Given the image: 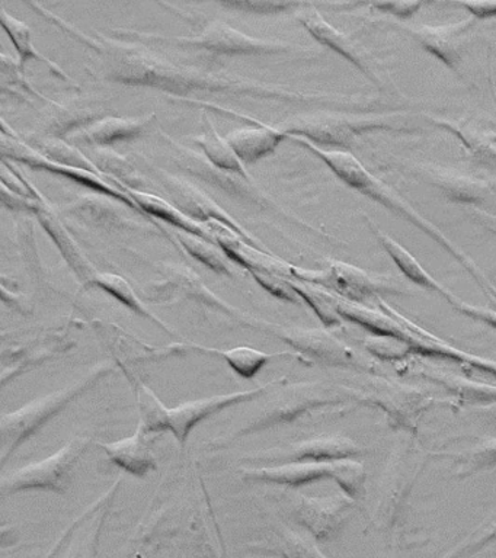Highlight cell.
I'll use <instances>...</instances> for the list:
<instances>
[{"mask_svg": "<svg viewBox=\"0 0 496 558\" xmlns=\"http://www.w3.org/2000/svg\"><path fill=\"white\" fill-rule=\"evenodd\" d=\"M468 214L477 225L485 227L486 230L496 235V216L494 214L486 213L485 209L477 207L468 208Z\"/></svg>", "mask_w": 496, "mask_h": 558, "instance_id": "f5cc1de1", "label": "cell"}, {"mask_svg": "<svg viewBox=\"0 0 496 558\" xmlns=\"http://www.w3.org/2000/svg\"><path fill=\"white\" fill-rule=\"evenodd\" d=\"M155 118L156 113L143 117L107 116L72 134L69 142L97 147L123 142V140H133L145 133Z\"/></svg>", "mask_w": 496, "mask_h": 558, "instance_id": "484cf974", "label": "cell"}, {"mask_svg": "<svg viewBox=\"0 0 496 558\" xmlns=\"http://www.w3.org/2000/svg\"><path fill=\"white\" fill-rule=\"evenodd\" d=\"M94 163L112 183L121 187L146 191L147 181L128 157L107 146L94 147Z\"/></svg>", "mask_w": 496, "mask_h": 558, "instance_id": "8d00e7d4", "label": "cell"}, {"mask_svg": "<svg viewBox=\"0 0 496 558\" xmlns=\"http://www.w3.org/2000/svg\"><path fill=\"white\" fill-rule=\"evenodd\" d=\"M290 500V518L317 543L337 538L350 521L356 504L342 492L317 497L294 495Z\"/></svg>", "mask_w": 496, "mask_h": 558, "instance_id": "e0dca14e", "label": "cell"}, {"mask_svg": "<svg viewBox=\"0 0 496 558\" xmlns=\"http://www.w3.org/2000/svg\"><path fill=\"white\" fill-rule=\"evenodd\" d=\"M332 480L341 488V492L354 501L364 500V497L367 496V488H365L367 474H365L364 465L355 458L335 461Z\"/></svg>", "mask_w": 496, "mask_h": 558, "instance_id": "7bdbcfd3", "label": "cell"}, {"mask_svg": "<svg viewBox=\"0 0 496 558\" xmlns=\"http://www.w3.org/2000/svg\"><path fill=\"white\" fill-rule=\"evenodd\" d=\"M394 116L383 113L315 112L298 116L282 122L278 129L293 137L307 138L315 144L351 147L361 134L377 130H396Z\"/></svg>", "mask_w": 496, "mask_h": 558, "instance_id": "30bf717a", "label": "cell"}, {"mask_svg": "<svg viewBox=\"0 0 496 558\" xmlns=\"http://www.w3.org/2000/svg\"><path fill=\"white\" fill-rule=\"evenodd\" d=\"M411 371L415 377L441 388L450 397L452 404L472 410L496 404V384L457 375L437 366L422 364L421 361Z\"/></svg>", "mask_w": 496, "mask_h": 558, "instance_id": "603a6c76", "label": "cell"}, {"mask_svg": "<svg viewBox=\"0 0 496 558\" xmlns=\"http://www.w3.org/2000/svg\"><path fill=\"white\" fill-rule=\"evenodd\" d=\"M2 156L3 159L20 161V163L27 165L33 169L60 174V177L72 179V181L80 183L82 186L89 187V190L114 196V198L120 199L121 203L133 208L134 211L147 216V214L143 213L142 208L134 203L128 192L121 190L120 186H117L116 183H112L110 179L104 177V174L90 172V170L86 169L73 168V166H66L50 160L49 157L43 155V153L34 148L32 144L21 138L19 134H15L14 131L8 133L5 129L2 130Z\"/></svg>", "mask_w": 496, "mask_h": 558, "instance_id": "9a60e30c", "label": "cell"}, {"mask_svg": "<svg viewBox=\"0 0 496 558\" xmlns=\"http://www.w3.org/2000/svg\"><path fill=\"white\" fill-rule=\"evenodd\" d=\"M413 173L437 185L448 198L459 203L482 204L494 195L489 183L468 178L463 173H452L450 170L435 168L433 165L418 166L413 169Z\"/></svg>", "mask_w": 496, "mask_h": 558, "instance_id": "83f0119b", "label": "cell"}, {"mask_svg": "<svg viewBox=\"0 0 496 558\" xmlns=\"http://www.w3.org/2000/svg\"><path fill=\"white\" fill-rule=\"evenodd\" d=\"M194 142L202 148L204 157L216 168L239 174L247 181H254L228 140L217 133L215 125L207 116L203 118V133L194 137Z\"/></svg>", "mask_w": 496, "mask_h": 558, "instance_id": "836d02e7", "label": "cell"}, {"mask_svg": "<svg viewBox=\"0 0 496 558\" xmlns=\"http://www.w3.org/2000/svg\"><path fill=\"white\" fill-rule=\"evenodd\" d=\"M101 288V290L108 292V294L114 296V299L119 300L120 303H123L125 307L132 310V312L138 314V316L149 318V320L155 322L156 325L167 331V333L176 336L177 331L172 329L168 323H165L162 318L155 316L154 313L147 308L146 303H143L141 296L137 295V292L133 290V287L130 286L128 279L121 277V275L112 274V272H98L95 275L93 281L88 283V286L84 287L85 290L88 288Z\"/></svg>", "mask_w": 496, "mask_h": 558, "instance_id": "d590c367", "label": "cell"}, {"mask_svg": "<svg viewBox=\"0 0 496 558\" xmlns=\"http://www.w3.org/2000/svg\"><path fill=\"white\" fill-rule=\"evenodd\" d=\"M364 449L343 435H320L267 451L251 453L243 461L252 464L277 465L287 462H335L363 456Z\"/></svg>", "mask_w": 496, "mask_h": 558, "instance_id": "ac0fdd59", "label": "cell"}, {"mask_svg": "<svg viewBox=\"0 0 496 558\" xmlns=\"http://www.w3.org/2000/svg\"><path fill=\"white\" fill-rule=\"evenodd\" d=\"M121 190L128 192L134 203L142 208V211L154 218V220H162L168 222V225L177 226L181 231L197 234L199 238L216 242L207 225H199V222L194 221L193 218H190L180 208L176 207L171 201L152 194L149 191L132 190V187H121Z\"/></svg>", "mask_w": 496, "mask_h": 558, "instance_id": "d6a6232c", "label": "cell"}, {"mask_svg": "<svg viewBox=\"0 0 496 558\" xmlns=\"http://www.w3.org/2000/svg\"><path fill=\"white\" fill-rule=\"evenodd\" d=\"M36 216L43 229L47 231L56 246L59 247L60 253H62L64 260L71 266L73 272H75L81 281H84V287L88 286L95 278V275L98 274L97 269H95L93 262L86 257L80 243L69 233L66 226L60 221L59 214L49 204L45 203L38 209Z\"/></svg>", "mask_w": 496, "mask_h": 558, "instance_id": "4316f807", "label": "cell"}, {"mask_svg": "<svg viewBox=\"0 0 496 558\" xmlns=\"http://www.w3.org/2000/svg\"><path fill=\"white\" fill-rule=\"evenodd\" d=\"M492 547H496V518L476 527L472 534L465 536L441 558H470Z\"/></svg>", "mask_w": 496, "mask_h": 558, "instance_id": "ee69618b", "label": "cell"}, {"mask_svg": "<svg viewBox=\"0 0 496 558\" xmlns=\"http://www.w3.org/2000/svg\"><path fill=\"white\" fill-rule=\"evenodd\" d=\"M119 38H130L142 44H167L178 48L204 50L216 56H274L300 51L302 48L293 44L251 37L242 31L233 28L225 21H210L194 37H168V35L147 34L134 29L112 31Z\"/></svg>", "mask_w": 496, "mask_h": 558, "instance_id": "ba28073f", "label": "cell"}, {"mask_svg": "<svg viewBox=\"0 0 496 558\" xmlns=\"http://www.w3.org/2000/svg\"><path fill=\"white\" fill-rule=\"evenodd\" d=\"M73 322L38 331L36 336H27L2 352V386L14 381L21 374L28 373L46 361L53 360L75 347L71 331Z\"/></svg>", "mask_w": 496, "mask_h": 558, "instance_id": "2e32d148", "label": "cell"}, {"mask_svg": "<svg viewBox=\"0 0 496 558\" xmlns=\"http://www.w3.org/2000/svg\"><path fill=\"white\" fill-rule=\"evenodd\" d=\"M334 473L335 462H287L242 469L243 478L286 488H300L319 480L334 478Z\"/></svg>", "mask_w": 496, "mask_h": 558, "instance_id": "cb8c5ba5", "label": "cell"}, {"mask_svg": "<svg viewBox=\"0 0 496 558\" xmlns=\"http://www.w3.org/2000/svg\"><path fill=\"white\" fill-rule=\"evenodd\" d=\"M104 117H107V108L94 96H76L63 102L51 100L49 109L43 112L38 122V134L58 138H63L64 135L71 137Z\"/></svg>", "mask_w": 496, "mask_h": 558, "instance_id": "7402d4cb", "label": "cell"}, {"mask_svg": "<svg viewBox=\"0 0 496 558\" xmlns=\"http://www.w3.org/2000/svg\"><path fill=\"white\" fill-rule=\"evenodd\" d=\"M225 7L241 9L252 13H278L286 12L289 9L300 8L303 3L294 2H265V0H245V2H225Z\"/></svg>", "mask_w": 496, "mask_h": 558, "instance_id": "c3c4849f", "label": "cell"}, {"mask_svg": "<svg viewBox=\"0 0 496 558\" xmlns=\"http://www.w3.org/2000/svg\"><path fill=\"white\" fill-rule=\"evenodd\" d=\"M291 279L313 283L324 288L341 299L351 303L364 304L373 299H380L382 294H404L396 278L390 275H377L356 268L346 262H330L328 268L307 270L293 268ZM407 290V288H404Z\"/></svg>", "mask_w": 496, "mask_h": 558, "instance_id": "7c38bea8", "label": "cell"}, {"mask_svg": "<svg viewBox=\"0 0 496 558\" xmlns=\"http://www.w3.org/2000/svg\"><path fill=\"white\" fill-rule=\"evenodd\" d=\"M290 140H293V142L300 144V146L306 147L309 151H312L313 155L324 160L326 166H329V168L334 170V173L337 174L339 179H342L347 185L354 187V190L376 201V203H380L383 207L389 208L390 211L403 217L404 220L411 221L418 229L428 234L434 242L441 244V246L446 248L447 252H450L451 256H455L456 259L464 266L465 270L472 275L474 281L485 291L487 299L496 301V288L492 286V282L486 278V275L482 272L481 268L474 264L472 257L461 251L455 242H451L437 226H434L433 222L426 220L422 214L418 213L411 204L407 203V201L394 190V187L387 185L382 179L374 177L373 173H370L354 155L343 150H325V148L317 146V144L309 142L307 138L298 137V135H293Z\"/></svg>", "mask_w": 496, "mask_h": 558, "instance_id": "277c9868", "label": "cell"}, {"mask_svg": "<svg viewBox=\"0 0 496 558\" xmlns=\"http://www.w3.org/2000/svg\"><path fill=\"white\" fill-rule=\"evenodd\" d=\"M112 371H114V364L99 362L75 383L50 392V395L37 397V399L24 404L23 408L14 410V412L3 414L0 418V438H2L0 461H2V464H7L16 449L27 442L46 423L62 413L69 404L80 399L90 388L97 386Z\"/></svg>", "mask_w": 496, "mask_h": 558, "instance_id": "8992f818", "label": "cell"}, {"mask_svg": "<svg viewBox=\"0 0 496 558\" xmlns=\"http://www.w3.org/2000/svg\"><path fill=\"white\" fill-rule=\"evenodd\" d=\"M25 142L32 144L34 148L43 153L50 160L58 161V163L73 166V168L90 170V172L101 173L93 159L85 156L84 153L69 142V140L49 137V135L28 134L25 135ZM102 174V173H101ZM106 177V174H104Z\"/></svg>", "mask_w": 496, "mask_h": 558, "instance_id": "f35d334b", "label": "cell"}, {"mask_svg": "<svg viewBox=\"0 0 496 558\" xmlns=\"http://www.w3.org/2000/svg\"><path fill=\"white\" fill-rule=\"evenodd\" d=\"M457 312L464 314L465 317L473 318V320L481 322L483 325L492 327L496 330V312L495 310L481 307V305H473L465 303L461 300L459 304L452 307Z\"/></svg>", "mask_w": 496, "mask_h": 558, "instance_id": "681fc988", "label": "cell"}, {"mask_svg": "<svg viewBox=\"0 0 496 558\" xmlns=\"http://www.w3.org/2000/svg\"><path fill=\"white\" fill-rule=\"evenodd\" d=\"M473 412L481 414L491 426L496 427V404L487 405V408L473 409Z\"/></svg>", "mask_w": 496, "mask_h": 558, "instance_id": "db71d44e", "label": "cell"}, {"mask_svg": "<svg viewBox=\"0 0 496 558\" xmlns=\"http://www.w3.org/2000/svg\"><path fill=\"white\" fill-rule=\"evenodd\" d=\"M360 384L355 388L359 405L378 410L389 426L404 435L415 436L422 416L437 403V399L422 388L380 375L367 374Z\"/></svg>", "mask_w": 496, "mask_h": 558, "instance_id": "9c48e42d", "label": "cell"}, {"mask_svg": "<svg viewBox=\"0 0 496 558\" xmlns=\"http://www.w3.org/2000/svg\"><path fill=\"white\" fill-rule=\"evenodd\" d=\"M269 333L276 335L282 342L293 348L303 362L332 366V368L351 369L356 373L373 374L376 365L365 361L359 353L352 351L346 342L326 329H311L299 326L268 325Z\"/></svg>", "mask_w": 496, "mask_h": 558, "instance_id": "5bb4252c", "label": "cell"}, {"mask_svg": "<svg viewBox=\"0 0 496 558\" xmlns=\"http://www.w3.org/2000/svg\"><path fill=\"white\" fill-rule=\"evenodd\" d=\"M461 8L468 9L473 16L479 20H487V17L496 16V2H461L456 3Z\"/></svg>", "mask_w": 496, "mask_h": 558, "instance_id": "816d5d0a", "label": "cell"}, {"mask_svg": "<svg viewBox=\"0 0 496 558\" xmlns=\"http://www.w3.org/2000/svg\"><path fill=\"white\" fill-rule=\"evenodd\" d=\"M173 238L178 240V243L184 247L189 255L202 262L213 272L223 275V277H234L233 266L230 264L228 255L216 242L199 238L197 234L186 233V231H177Z\"/></svg>", "mask_w": 496, "mask_h": 558, "instance_id": "ab89813d", "label": "cell"}, {"mask_svg": "<svg viewBox=\"0 0 496 558\" xmlns=\"http://www.w3.org/2000/svg\"><path fill=\"white\" fill-rule=\"evenodd\" d=\"M0 21H2L3 29L10 35L11 41L14 43L16 51L20 56L21 68L24 69L25 63L29 59L43 61V63L49 64L50 69L53 70L58 76L64 78L69 83H73V78L56 64L55 61L47 59L40 51L37 50L36 44L33 41L32 28L25 22L19 20V17L12 16L5 8H0Z\"/></svg>", "mask_w": 496, "mask_h": 558, "instance_id": "74e56055", "label": "cell"}, {"mask_svg": "<svg viewBox=\"0 0 496 558\" xmlns=\"http://www.w3.org/2000/svg\"><path fill=\"white\" fill-rule=\"evenodd\" d=\"M273 541L251 544L255 553L264 556H276L281 558H328L317 547L316 539L309 538L291 530L289 526L281 525L273 532Z\"/></svg>", "mask_w": 496, "mask_h": 558, "instance_id": "e575fe53", "label": "cell"}, {"mask_svg": "<svg viewBox=\"0 0 496 558\" xmlns=\"http://www.w3.org/2000/svg\"><path fill=\"white\" fill-rule=\"evenodd\" d=\"M202 480L197 470L184 466L162 480L134 532L132 543L152 548L180 534L189 522Z\"/></svg>", "mask_w": 496, "mask_h": 558, "instance_id": "52a82bcc", "label": "cell"}, {"mask_svg": "<svg viewBox=\"0 0 496 558\" xmlns=\"http://www.w3.org/2000/svg\"><path fill=\"white\" fill-rule=\"evenodd\" d=\"M124 207L130 208L114 196L95 192V194L76 196L72 203L63 205L62 211L68 216L81 218L86 225L101 227V229L167 233L156 220H149V218L137 220L130 216Z\"/></svg>", "mask_w": 496, "mask_h": 558, "instance_id": "ffe728a7", "label": "cell"}, {"mask_svg": "<svg viewBox=\"0 0 496 558\" xmlns=\"http://www.w3.org/2000/svg\"><path fill=\"white\" fill-rule=\"evenodd\" d=\"M364 347L370 355L382 362H407L413 357L409 344L395 336L370 335L364 339Z\"/></svg>", "mask_w": 496, "mask_h": 558, "instance_id": "bcb514c9", "label": "cell"}, {"mask_svg": "<svg viewBox=\"0 0 496 558\" xmlns=\"http://www.w3.org/2000/svg\"><path fill=\"white\" fill-rule=\"evenodd\" d=\"M422 2H385V3H373L372 7L380 9L386 13H391L399 17H409L413 13L418 12V9L422 7Z\"/></svg>", "mask_w": 496, "mask_h": 558, "instance_id": "f907efd6", "label": "cell"}, {"mask_svg": "<svg viewBox=\"0 0 496 558\" xmlns=\"http://www.w3.org/2000/svg\"><path fill=\"white\" fill-rule=\"evenodd\" d=\"M286 138H289V135L285 131L278 126L265 124L234 130L226 135V140L243 165L254 163V161L271 155Z\"/></svg>", "mask_w": 496, "mask_h": 558, "instance_id": "1f68e13d", "label": "cell"}, {"mask_svg": "<svg viewBox=\"0 0 496 558\" xmlns=\"http://www.w3.org/2000/svg\"><path fill=\"white\" fill-rule=\"evenodd\" d=\"M295 17L317 41L332 48L338 54L346 57L348 61L356 65L365 76L372 78L383 89L382 77L378 76L377 70L373 68L374 60L372 56L368 54L364 47L356 44L350 35L343 34L330 25L311 3H303L302 9L295 12Z\"/></svg>", "mask_w": 496, "mask_h": 558, "instance_id": "44dd1931", "label": "cell"}, {"mask_svg": "<svg viewBox=\"0 0 496 558\" xmlns=\"http://www.w3.org/2000/svg\"><path fill=\"white\" fill-rule=\"evenodd\" d=\"M351 405H359L354 387L328 383H285L278 395L258 413L237 429L213 439L208 447L225 448L243 436L278 426L315 422L328 414L346 413Z\"/></svg>", "mask_w": 496, "mask_h": 558, "instance_id": "3957f363", "label": "cell"}, {"mask_svg": "<svg viewBox=\"0 0 496 558\" xmlns=\"http://www.w3.org/2000/svg\"><path fill=\"white\" fill-rule=\"evenodd\" d=\"M426 460L428 452L412 435H404L398 440L387 457L374 493L370 521L391 547L408 548L422 544L420 536L408 530V519L413 490Z\"/></svg>", "mask_w": 496, "mask_h": 558, "instance_id": "7a4b0ae2", "label": "cell"}, {"mask_svg": "<svg viewBox=\"0 0 496 558\" xmlns=\"http://www.w3.org/2000/svg\"><path fill=\"white\" fill-rule=\"evenodd\" d=\"M285 383H287L286 377L277 378L274 381L263 384V386L252 388V390L204 397V399L184 401V403L178 404L177 408H167L141 378L136 377L132 381L134 388H136L138 405H141V422L138 423H141L143 429L150 435L171 430L181 445L189 440L191 432L204 418L210 417L220 410L230 408V405L258 399V397L267 395V392Z\"/></svg>", "mask_w": 496, "mask_h": 558, "instance_id": "5b68a950", "label": "cell"}, {"mask_svg": "<svg viewBox=\"0 0 496 558\" xmlns=\"http://www.w3.org/2000/svg\"><path fill=\"white\" fill-rule=\"evenodd\" d=\"M191 353H204V355H217L223 357L226 364L230 366L242 378H254L265 365L277 360V357H294L302 361L299 353L294 351H282L277 353H268L259 351L251 347H237L232 349H215L202 347L197 343H185V355Z\"/></svg>", "mask_w": 496, "mask_h": 558, "instance_id": "f546056e", "label": "cell"}, {"mask_svg": "<svg viewBox=\"0 0 496 558\" xmlns=\"http://www.w3.org/2000/svg\"><path fill=\"white\" fill-rule=\"evenodd\" d=\"M456 458V475L469 477V475L481 473L496 466V438H486L473 447L464 449L459 453L450 452Z\"/></svg>", "mask_w": 496, "mask_h": 558, "instance_id": "b9f144b4", "label": "cell"}, {"mask_svg": "<svg viewBox=\"0 0 496 558\" xmlns=\"http://www.w3.org/2000/svg\"><path fill=\"white\" fill-rule=\"evenodd\" d=\"M470 26H472V20L450 26H420L411 29V33L431 54L438 57L448 68L459 70L460 38L468 33Z\"/></svg>", "mask_w": 496, "mask_h": 558, "instance_id": "4dcf8cb0", "label": "cell"}, {"mask_svg": "<svg viewBox=\"0 0 496 558\" xmlns=\"http://www.w3.org/2000/svg\"><path fill=\"white\" fill-rule=\"evenodd\" d=\"M134 558H143V557L141 556V554H136V556H134Z\"/></svg>", "mask_w": 496, "mask_h": 558, "instance_id": "11a10c76", "label": "cell"}, {"mask_svg": "<svg viewBox=\"0 0 496 558\" xmlns=\"http://www.w3.org/2000/svg\"><path fill=\"white\" fill-rule=\"evenodd\" d=\"M150 436L155 435L147 434L138 423L136 432L129 438L116 440V442H97V445L106 451L112 464L136 477H146L152 471L158 469Z\"/></svg>", "mask_w": 496, "mask_h": 558, "instance_id": "d4e9b609", "label": "cell"}, {"mask_svg": "<svg viewBox=\"0 0 496 558\" xmlns=\"http://www.w3.org/2000/svg\"><path fill=\"white\" fill-rule=\"evenodd\" d=\"M250 274L255 278L256 282H259L265 290L271 292L277 299L294 304L302 303L303 300L300 299V295L295 292L293 286H291L289 278L278 277V275L268 272H259V270H250Z\"/></svg>", "mask_w": 496, "mask_h": 558, "instance_id": "7dc6e473", "label": "cell"}, {"mask_svg": "<svg viewBox=\"0 0 496 558\" xmlns=\"http://www.w3.org/2000/svg\"><path fill=\"white\" fill-rule=\"evenodd\" d=\"M431 121L435 125L441 126V129L451 131L464 144L465 150L474 159L482 161V165H485L486 168L496 170V140L492 135L481 133L474 126L463 124V122L434 120V118H431Z\"/></svg>", "mask_w": 496, "mask_h": 558, "instance_id": "60d3db41", "label": "cell"}, {"mask_svg": "<svg viewBox=\"0 0 496 558\" xmlns=\"http://www.w3.org/2000/svg\"><path fill=\"white\" fill-rule=\"evenodd\" d=\"M94 440L88 436H75L69 439L59 451L45 460L32 462L11 471L0 480L3 496L29 490L64 493L71 486L73 474L82 457Z\"/></svg>", "mask_w": 496, "mask_h": 558, "instance_id": "8fae6325", "label": "cell"}, {"mask_svg": "<svg viewBox=\"0 0 496 558\" xmlns=\"http://www.w3.org/2000/svg\"><path fill=\"white\" fill-rule=\"evenodd\" d=\"M2 92L3 95L20 96L23 100H28L29 96H37V98L46 100L47 104L51 102L25 77L24 69L21 68L20 61L15 63L7 54H2Z\"/></svg>", "mask_w": 496, "mask_h": 558, "instance_id": "f6af8a7d", "label": "cell"}, {"mask_svg": "<svg viewBox=\"0 0 496 558\" xmlns=\"http://www.w3.org/2000/svg\"><path fill=\"white\" fill-rule=\"evenodd\" d=\"M370 229H372L373 233L376 234L378 242L382 243V246L385 247L387 253H389V256L394 259L396 266L400 269V272H402L409 281L425 288V290L435 292V294L441 296V299L446 300L448 304L452 305V307L460 303L461 299L456 294H452V292L447 290L446 287H443L441 283H439L437 279H435L433 275H431L428 270L420 264V262H418L416 257L413 256L408 248H404L402 244L396 242L395 239H391L389 234L383 233V231L377 229L373 222H370Z\"/></svg>", "mask_w": 496, "mask_h": 558, "instance_id": "f1b7e54d", "label": "cell"}, {"mask_svg": "<svg viewBox=\"0 0 496 558\" xmlns=\"http://www.w3.org/2000/svg\"><path fill=\"white\" fill-rule=\"evenodd\" d=\"M160 183L165 192L169 196V201L176 207L180 208L186 216L193 218L199 225H207L210 221H220L223 225L232 227L239 234L242 235L246 242L255 244L261 248H265L264 244L258 239L254 238L250 231L243 229L241 225L220 204H217L210 195L206 194L198 187L190 182L189 179L181 177V174H173L167 170H160L158 174Z\"/></svg>", "mask_w": 496, "mask_h": 558, "instance_id": "d6986e66", "label": "cell"}, {"mask_svg": "<svg viewBox=\"0 0 496 558\" xmlns=\"http://www.w3.org/2000/svg\"><path fill=\"white\" fill-rule=\"evenodd\" d=\"M85 46L94 48L101 59V73L107 81L123 85L154 87L169 95H229L241 98L277 100V102L338 104L347 109H361L356 98L306 94L285 85H274L228 72L176 63L155 54L141 43L117 41L88 35Z\"/></svg>", "mask_w": 496, "mask_h": 558, "instance_id": "6da1fadb", "label": "cell"}, {"mask_svg": "<svg viewBox=\"0 0 496 558\" xmlns=\"http://www.w3.org/2000/svg\"><path fill=\"white\" fill-rule=\"evenodd\" d=\"M160 266H162V278L150 282L143 290L147 303H172V301L189 299L195 301V303L206 305L207 308L215 310V312L226 314V316L232 317L233 320L242 322L243 325L255 326L258 329L263 327L261 325L264 322L254 320L246 313L216 295L190 266L168 264V262H164Z\"/></svg>", "mask_w": 496, "mask_h": 558, "instance_id": "4fadbf2b", "label": "cell"}]
</instances>
